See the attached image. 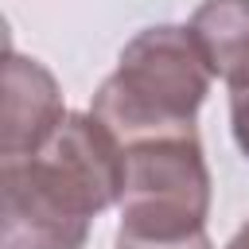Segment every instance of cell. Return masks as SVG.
Listing matches in <instances>:
<instances>
[{"mask_svg":"<svg viewBox=\"0 0 249 249\" xmlns=\"http://www.w3.org/2000/svg\"><path fill=\"white\" fill-rule=\"evenodd\" d=\"M121 230L136 237H187L206 230L210 171L198 132L124 148Z\"/></svg>","mask_w":249,"mask_h":249,"instance_id":"obj_3","label":"cell"},{"mask_svg":"<svg viewBox=\"0 0 249 249\" xmlns=\"http://www.w3.org/2000/svg\"><path fill=\"white\" fill-rule=\"evenodd\" d=\"M187 31L214 78L233 86L249 74V0H202Z\"/></svg>","mask_w":249,"mask_h":249,"instance_id":"obj_5","label":"cell"},{"mask_svg":"<svg viewBox=\"0 0 249 249\" xmlns=\"http://www.w3.org/2000/svg\"><path fill=\"white\" fill-rule=\"evenodd\" d=\"M66 121V105L58 93L54 74L19 54L8 51L4 62V121H0V163L8 160H27L35 156L54 128Z\"/></svg>","mask_w":249,"mask_h":249,"instance_id":"obj_4","label":"cell"},{"mask_svg":"<svg viewBox=\"0 0 249 249\" xmlns=\"http://www.w3.org/2000/svg\"><path fill=\"white\" fill-rule=\"evenodd\" d=\"M226 249H249V222H245V226L230 237V245H226Z\"/></svg>","mask_w":249,"mask_h":249,"instance_id":"obj_8","label":"cell"},{"mask_svg":"<svg viewBox=\"0 0 249 249\" xmlns=\"http://www.w3.org/2000/svg\"><path fill=\"white\" fill-rule=\"evenodd\" d=\"M113 249H214L206 230L198 233H187V237H136V233H124L117 230V241Z\"/></svg>","mask_w":249,"mask_h":249,"instance_id":"obj_6","label":"cell"},{"mask_svg":"<svg viewBox=\"0 0 249 249\" xmlns=\"http://www.w3.org/2000/svg\"><path fill=\"white\" fill-rule=\"evenodd\" d=\"M230 128H233L241 156L249 160V74L230 86Z\"/></svg>","mask_w":249,"mask_h":249,"instance_id":"obj_7","label":"cell"},{"mask_svg":"<svg viewBox=\"0 0 249 249\" xmlns=\"http://www.w3.org/2000/svg\"><path fill=\"white\" fill-rule=\"evenodd\" d=\"M121 191V140L93 113H66L35 156L0 163V249H82Z\"/></svg>","mask_w":249,"mask_h":249,"instance_id":"obj_1","label":"cell"},{"mask_svg":"<svg viewBox=\"0 0 249 249\" xmlns=\"http://www.w3.org/2000/svg\"><path fill=\"white\" fill-rule=\"evenodd\" d=\"M210 78L187 27H144L124 43L117 70L93 93L89 113L121 140V148L195 136V113L210 93Z\"/></svg>","mask_w":249,"mask_h":249,"instance_id":"obj_2","label":"cell"}]
</instances>
